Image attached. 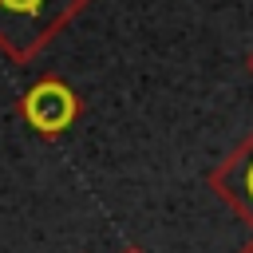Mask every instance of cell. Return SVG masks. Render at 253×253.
Returning <instances> with one entry per match:
<instances>
[{"instance_id":"1","label":"cell","mask_w":253,"mask_h":253,"mask_svg":"<svg viewBox=\"0 0 253 253\" xmlns=\"http://www.w3.org/2000/svg\"><path fill=\"white\" fill-rule=\"evenodd\" d=\"M95 0H0V55L28 67Z\"/></svg>"},{"instance_id":"2","label":"cell","mask_w":253,"mask_h":253,"mask_svg":"<svg viewBox=\"0 0 253 253\" xmlns=\"http://www.w3.org/2000/svg\"><path fill=\"white\" fill-rule=\"evenodd\" d=\"M16 111H20V119H24L40 138H59V134H67V130L79 123L83 99L75 95V87H71L63 75L47 71V75H40V79L16 99Z\"/></svg>"},{"instance_id":"3","label":"cell","mask_w":253,"mask_h":253,"mask_svg":"<svg viewBox=\"0 0 253 253\" xmlns=\"http://www.w3.org/2000/svg\"><path fill=\"white\" fill-rule=\"evenodd\" d=\"M217 202L233 210V217L253 233V130L206 174Z\"/></svg>"},{"instance_id":"4","label":"cell","mask_w":253,"mask_h":253,"mask_svg":"<svg viewBox=\"0 0 253 253\" xmlns=\"http://www.w3.org/2000/svg\"><path fill=\"white\" fill-rule=\"evenodd\" d=\"M119 253H146V249H142V245H123Z\"/></svg>"},{"instance_id":"5","label":"cell","mask_w":253,"mask_h":253,"mask_svg":"<svg viewBox=\"0 0 253 253\" xmlns=\"http://www.w3.org/2000/svg\"><path fill=\"white\" fill-rule=\"evenodd\" d=\"M237 253H253V237H249V241H245V245H241Z\"/></svg>"},{"instance_id":"6","label":"cell","mask_w":253,"mask_h":253,"mask_svg":"<svg viewBox=\"0 0 253 253\" xmlns=\"http://www.w3.org/2000/svg\"><path fill=\"white\" fill-rule=\"evenodd\" d=\"M245 67H249V75H253V47H249V55H245Z\"/></svg>"}]
</instances>
